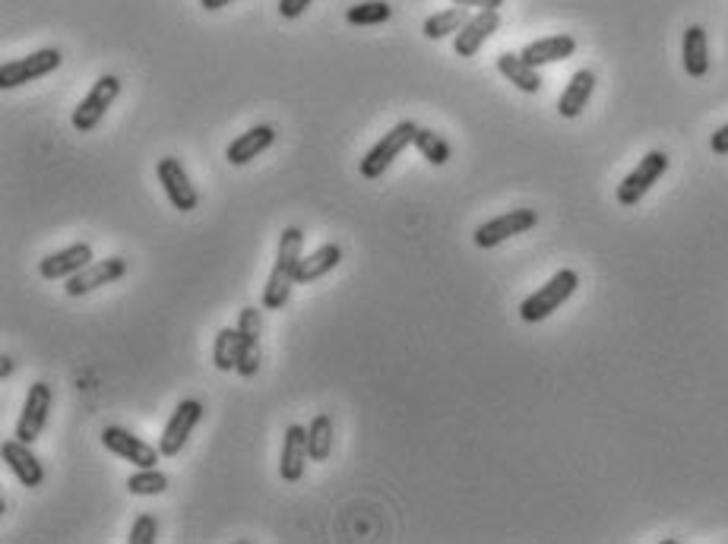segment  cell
Here are the masks:
<instances>
[{"mask_svg":"<svg viewBox=\"0 0 728 544\" xmlns=\"http://www.w3.org/2000/svg\"><path fill=\"white\" fill-rule=\"evenodd\" d=\"M497 29H501V13H497V10H478L475 16L466 19V26L456 32V42H453L456 54L459 57H475L478 48H482Z\"/></svg>","mask_w":728,"mask_h":544,"instance_id":"obj_13","label":"cell"},{"mask_svg":"<svg viewBox=\"0 0 728 544\" xmlns=\"http://www.w3.org/2000/svg\"><path fill=\"white\" fill-rule=\"evenodd\" d=\"M241 345H244V339H241V329L238 326L219 329V336L213 342V361H216L219 371H235L238 358H241Z\"/></svg>","mask_w":728,"mask_h":544,"instance_id":"obj_24","label":"cell"},{"mask_svg":"<svg viewBox=\"0 0 728 544\" xmlns=\"http://www.w3.org/2000/svg\"><path fill=\"white\" fill-rule=\"evenodd\" d=\"M244 339V336H241ZM235 371L241 377H254L260 371V342H244L241 345V358H238V367Z\"/></svg>","mask_w":728,"mask_h":544,"instance_id":"obj_31","label":"cell"},{"mask_svg":"<svg viewBox=\"0 0 728 544\" xmlns=\"http://www.w3.org/2000/svg\"><path fill=\"white\" fill-rule=\"evenodd\" d=\"M710 146H713V152H716V155H728V124H725V127H719V130L713 133Z\"/></svg>","mask_w":728,"mask_h":544,"instance_id":"obj_34","label":"cell"},{"mask_svg":"<svg viewBox=\"0 0 728 544\" xmlns=\"http://www.w3.org/2000/svg\"><path fill=\"white\" fill-rule=\"evenodd\" d=\"M665 171H668V155L662 149L646 152L640 159V165L618 184V203L621 206H637L649 193V187H653Z\"/></svg>","mask_w":728,"mask_h":544,"instance_id":"obj_7","label":"cell"},{"mask_svg":"<svg viewBox=\"0 0 728 544\" xmlns=\"http://www.w3.org/2000/svg\"><path fill=\"white\" fill-rule=\"evenodd\" d=\"M238 329L244 342H260V333H263V320H260V310L257 307H244L241 317H238Z\"/></svg>","mask_w":728,"mask_h":544,"instance_id":"obj_30","label":"cell"},{"mask_svg":"<svg viewBox=\"0 0 728 544\" xmlns=\"http://www.w3.org/2000/svg\"><path fill=\"white\" fill-rule=\"evenodd\" d=\"M415 130H418L415 121H399L390 133H383V140H377V146L361 159V178L364 181L383 178V171L399 159V152L409 149V143H415Z\"/></svg>","mask_w":728,"mask_h":544,"instance_id":"obj_3","label":"cell"},{"mask_svg":"<svg viewBox=\"0 0 728 544\" xmlns=\"http://www.w3.org/2000/svg\"><path fill=\"white\" fill-rule=\"evenodd\" d=\"M308 450L314 462L330 459L333 453V418L330 415H317L308 427Z\"/></svg>","mask_w":728,"mask_h":544,"instance_id":"obj_26","label":"cell"},{"mask_svg":"<svg viewBox=\"0 0 728 544\" xmlns=\"http://www.w3.org/2000/svg\"><path fill=\"white\" fill-rule=\"evenodd\" d=\"M592 89H596V73H592V70H577V73H573L567 89L561 92V99H558V114H561V118H567V121L580 118L583 108L592 99Z\"/></svg>","mask_w":728,"mask_h":544,"instance_id":"obj_19","label":"cell"},{"mask_svg":"<svg viewBox=\"0 0 728 544\" xmlns=\"http://www.w3.org/2000/svg\"><path fill=\"white\" fill-rule=\"evenodd\" d=\"M203 415H206V408H203L200 399H184V402H178V408H175V412H171V418H168V424H165V431H162V437H159V450H162V456H168V459L181 456V450L187 446L190 434H194V427L203 421Z\"/></svg>","mask_w":728,"mask_h":544,"instance_id":"obj_6","label":"cell"},{"mask_svg":"<svg viewBox=\"0 0 728 544\" xmlns=\"http://www.w3.org/2000/svg\"><path fill=\"white\" fill-rule=\"evenodd\" d=\"M4 462H7V469L16 475L19 484H26V488H38V484L45 481V469H42V462H38V456L29 450V443L23 440H7L4 443Z\"/></svg>","mask_w":728,"mask_h":544,"instance_id":"obj_17","label":"cell"},{"mask_svg":"<svg viewBox=\"0 0 728 544\" xmlns=\"http://www.w3.org/2000/svg\"><path fill=\"white\" fill-rule=\"evenodd\" d=\"M456 7H475V10H497L504 7V0H453Z\"/></svg>","mask_w":728,"mask_h":544,"instance_id":"obj_33","label":"cell"},{"mask_svg":"<svg viewBox=\"0 0 728 544\" xmlns=\"http://www.w3.org/2000/svg\"><path fill=\"white\" fill-rule=\"evenodd\" d=\"M421 155H425V162H431L434 168H440V165H447L450 162V143L444 140V136L440 133H434L431 127H418L415 130V143H412Z\"/></svg>","mask_w":728,"mask_h":544,"instance_id":"obj_25","label":"cell"},{"mask_svg":"<svg viewBox=\"0 0 728 544\" xmlns=\"http://www.w3.org/2000/svg\"><path fill=\"white\" fill-rule=\"evenodd\" d=\"M273 143H276V130L270 124H257V127L247 130V133H241L238 140L228 143L225 162L228 165H247V162H254L257 155H263Z\"/></svg>","mask_w":728,"mask_h":544,"instance_id":"obj_16","label":"cell"},{"mask_svg":"<svg viewBox=\"0 0 728 544\" xmlns=\"http://www.w3.org/2000/svg\"><path fill=\"white\" fill-rule=\"evenodd\" d=\"M311 4L314 0H279V16L282 19H298Z\"/></svg>","mask_w":728,"mask_h":544,"instance_id":"obj_32","label":"cell"},{"mask_svg":"<svg viewBox=\"0 0 728 544\" xmlns=\"http://www.w3.org/2000/svg\"><path fill=\"white\" fill-rule=\"evenodd\" d=\"M301 247H304V231L298 225H289L279 235L276 266H273L270 279H266V288H263V307L266 310H282L285 304H289L292 288L298 285L295 272H298V260H301Z\"/></svg>","mask_w":728,"mask_h":544,"instance_id":"obj_1","label":"cell"},{"mask_svg":"<svg viewBox=\"0 0 728 544\" xmlns=\"http://www.w3.org/2000/svg\"><path fill=\"white\" fill-rule=\"evenodd\" d=\"M232 4V0H200V7L203 10H222V7H228Z\"/></svg>","mask_w":728,"mask_h":544,"instance_id":"obj_35","label":"cell"},{"mask_svg":"<svg viewBox=\"0 0 728 544\" xmlns=\"http://www.w3.org/2000/svg\"><path fill=\"white\" fill-rule=\"evenodd\" d=\"M573 51H577V38L573 35H548V38H539V42H529L520 54L532 67H545V64L567 61Z\"/></svg>","mask_w":728,"mask_h":544,"instance_id":"obj_18","label":"cell"},{"mask_svg":"<svg viewBox=\"0 0 728 544\" xmlns=\"http://www.w3.org/2000/svg\"><path fill=\"white\" fill-rule=\"evenodd\" d=\"M308 459H311V450H308V427L289 424V431H285V440H282V456H279V475H282V481H289V484L301 481Z\"/></svg>","mask_w":728,"mask_h":544,"instance_id":"obj_14","label":"cell"},{"mask_svg":"<svg viewBox=\"0 0 728 544\" xmlns=\"http://www.w3.org/2000/svg\"><path fill=\"white\" fill-rule=\"evenodd\" d=\"M156 174H159V181H162V190H165L168 203L175 206V209L194 212L200 206V193H197L194 184H190L181 159H175V155H165V159H159V165H156Z\"/></svg>","mask_w":728,"mask_h":544,"instance_id":"obj_10","label":"cell"},{"mask_svg":"<svg viewBox=\"0 0 728 544\" xmlns=\"http://www.w3.org/2000/svg\"><path fill=\"white\" fill-rule=\"evenodd\" d=\"M13 374V358L4 355V361H0V377H10Z\"/></svg>","mask_w":728,"mask_h":544,"instance_id":"obj_36","label":"cell"},{"mask_svg":"<svg viewBox=\"0 0 728 544\" xmlns=\"http://www.w3.org/2000/svg\"><path fill=\"white\" fill-rule=\"evenodd\" d=\"M497 70H501L520 92H529V95L542 92V83H545L542 73H539V67H532L523 54H510V51L497 54Z\"/></svg>","mask_w":728,"mask_h":544,"instance_id":"obj_20","label":"cell"},{"mask_svg":"<svg viewBox=\"0 0 728 544\" xmlns=\"http://www.w3.org/2000/svg\"><path fill=\"white\" fill-rule=\"evenodd\" d=\"M51 402H54V393H51V386L45 380H38L29 386V393H26V402H23V415H19L16 421V440H23V443H35L38 437H42L45 431V424H48V412H51Z\"/></svg>","mask_w":728,"mask_h":544,"instance_id":"obj_8","label":"cell"},{"mask_svg":"<svg viewBox=\"0 0 728 544\" xmlns=\"http://www.w3.org/2000/svg\"><path fill=\"white\" fill-rule=\"evenodd\" d=\"M681 57H684L687 76H694V80L710 73V48H706V29L703 26H687L684 29Z\"/></svg>","mask_w":728,"mask_h":544,"instance_id":"obj_22","label":"cell"},{"mask_svg":"<svg viewBox=\"0 0 728 544\" xmlns=\"http://www.w3.org/2000/svg\"><path fill=\"white\" fill-rule=\"evenodd\" d=\"M466 10L469 7H456V4L450 10H440V13H434V16L425 19L421 32H425V38H431V42H437V38H447V35H456L459 29L466 26V19H469Z\"/></svg>","mask_w":728,"mask_h":544,"instance_id":"obj_23","label":"cell"},{"mask_svg":"<svg viewBox=\"0 0 728 544\" xmlns=\"http://www.w3.org/2000/svg\"><path fill=\"white\" fill-rule=\"evenodd\" d=\"M102 443H105L108 453L133 462L137 469H156V462L162 456L159 446H152V443H146L140 437H133L130 431H124V427H114V424L102 431Z\"/></svg>","mask_w":728,"mask_h":544,"instance_id":"obj_11","label":"cell"},{"mask_svg":"<svg viewBox=\"0 0 728 544\" xmlns=\"http://www.w3.org/2000/svg\"><path fill=\"white\" fill-rule=\"evenodd\" d=\"M127 491L137 497H156L168 491V475H162L159 469H140L127 478Z\"/></svg>","mask_w":728,"mask_h":544,"instance_id":"obj_28","label":"cell"},{"mask_svg":"<svg viewBox=\"0 0 728 544\" xmlns=\"http://www.w3.org/2000/svg\"><path fill=\"white\" fill-rule=\"evenodd\" d=\"M61 64H64V54L57 48H42L29 57H16V61L0 67V89H16L32 80H42V76L54 73Z\"/></svg>","mask_w":728,"mask_h":544,"instance_id":"obj_5","label":"cell"},{"mask_svg":"<svg viewBox=\"0 0 728 544\" xmlns=\"http://www.w3.org/2000/svg\"><path fill=\"white\" fill-rule=\"evenodd\" d=\"M393 16V7L387 0H364V4H355L346 10V19L352 26H380Z\"/></svg>","mask_w":728,"mask_h":544,"instance_id":"obj_27","label":"cell"},{"mask_svg":"<svg viewBox=\"0 0 728 544\" xmlns=\"http://www.w3.org/2000/svg\"><path fill=\"white\" fill-rule=\"evenodd\" d=\"M535 225H539V212L535 209H510V212H504V216L478 225L475 228V244L482 250H491L497 244L516 238V235H523V231H529Z\"/></svg>","mask_w":728,"mask_h":544,"instance_id":"obj_9","label":"cell"},{"mask_svg":"<svg viewBox=\"0 0 728 544\" xmlns=\"http://www.w3.org/2000/svg\"><path fill=\"white\" fill-rule=\"evenodd\" d=\"M121 95V80L118 76H111V73H105V76H99V80H95V86L86 92V99L76 105V111H73V130H80V133H92L95 127L102 124V118L108 114V108L114 105V99H118Z\"/></svg>","mask_w":728,"mask_h":544,"instance_id":"obj_4","label":"cell"},{"mask_svg":"<svg viewBox=\"0 0 728 544\" xmlns=\"http://www.w3.org/2000/svg\"><path fill=\"white\" fill-rule=\"evenodd\" d=\"M577 285H580V276L573 269L554 272V276L539 291H532V295L520 304V317L526 323H542V320H548L554 310H561V304L570 301V295L577 291Z\"/></svg>","mask_w":728,"mask_h":544,"instance_id":"obj_2","label":"cell"},{"mask_svg":"<svg viewBox=\"0 0 728 544\" xmlns=\"http://www.w3.org/2000/svg\"><path fill=\"white\" fill-rule=\"evenodd\" d=\"M92 263V247L89 244H70L64 250H57V254L45 257L42 263H38V272H42V279H70L76 276L80 269H86Z\"/></svg>","mask_w":728,"mask_h":544,"instance_id":"obj_15","label":"cell"},{"mask_svg":"<svg viewBox=\"0 0 728 544\" xmlns=\"http://www.w3.org/2000/svg\"><path fill=\"white\" fill-rule=\"evenodd\" d=\"M156 538H159V522H156V516L143 513V516H137V522H133L127 541L130 544H156Z\"/></svg>","mask_w":728,"mask_h":544,"instance_id":"obj_29","label":"cell"},{"mask_svg":"<svg viewBox=\"0 0 728 544\" xmlns=\"http://www.w3.org/2000/svg\"><path fill=\"white\" fill-rule=\"evenodd\" d=\"M124 276H127V260H121V257L92 260L86 269H80L76 276L67 279L64 291L70 298H83V295H89V291L102 288V285H111V282H118Z\"/></svg>","mask_w":728,"mask_h":544,"instance_id":"obj_12","label":"cell"},{"mask_svg":"<svg viewBox=\"0 0 728 544\" xmlns=\"http://www.w3.org/2000/svg\"><path fill=\"white\" fill-rule=\"evenodd\" d=\"M342 260V247L339 244H323L317 247L314 254L308 257H301L298 260V272H295V282L298 285H311L317 279H323L327 272H333Z\"/></svg>","mask_w":728,"mask_h":544,"instance_id":"obj_21","label":"cell"}]
</instances>
